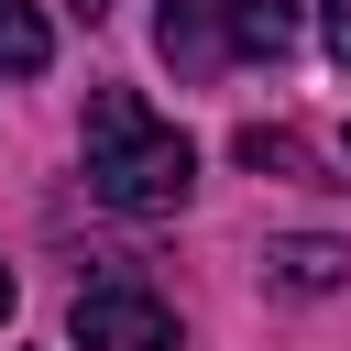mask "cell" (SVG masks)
Returning a JSON list of instances; mask_svg holds the SVG:
<instances>
[{"label":"cell","mask_w":351,"mask_h":351,"mask_svg":"<svg viewBox=\"0 0 351 351\" xmlns=\"http://www.w3.org/2000/svg\"><path fill=\"white\" fill-rule=\"evenodd\" d=\"M186 186H197L186 132L154 121L132 88H88V197L121 219H165V208H186Z\"/></svg>","instance_id":"6da1fadb"},{"label":"cell","mask_w":351,"mask_h":351,"mask_svg":"<svg viewBox=\"0 0 351 351\" xmlns=\"http://www.w3.org/2000/svg\"><path fill=\"white\" fill-rule=\"evenodd\" d=\"M77 351H176V307L132 274V263H110L99 285H77Z\"/></svg>","instance_id":"7a4b0ae2"},{"label":"cell","mask_w":351,"mask_h":351,"mask_svg":"<svg viewBox=\"0 0 351 351\" xmlns=\"http://www.w3.org/2000/svg\"><path fill=\"white\" fill-rule=\"evenodd\" d=\"M154 44H165V66L176 77H219L241 44H230V0H165L154 11Z\"/></svg>","instance_id":"3957f363"},{"label":"cell","mask_w":351,"mask_h":351,"mask_svg":"<svg viewBox=\"0 0 351 351\" xmlns=\"http://www.w3.org/2000/svg\"><path fill=\"white\" fill-rule=\"evenodd\" d=\"M263 285H285V296H340V285H351V241L285 230V241H263Z\"/></svg>","instance_id":"277c9868"},{"label":"cell","mask_w":351,"mask_h":351,"mask_svg":"<svg viewBox=\"0 0 351 351\" xmlns=\"http://www.w3.org/2000/svg\"><path fill=\"white\" fill-rule=\"evenodd\" d=\"M44 55H55L44 11L33 0H0V77H44Z\"/></svg>","instance_id":"5b68a950"},{"label":"cell","mask_w":351,"mask_h":351,"mask_svg":"<svg viewBox=\"0 0 351 351\" xmlns=\"http://www.w3.org/2000/svg\"><path fill=\"white\" fill-rule=\"evenodd\" d=\"M230 44L241 55H285L296 44V0H230Z\"/></svg>","instance_id":"8992f818"},{"label":"cell","mask_w":351,"mask_h":351,"mask_svg":"<svg viewBox=\"0 0 351 351\" xmlns=\"http://www.w3.org/2000/svg\"><path fill=\"white\" fill-rule=\"evenodd\" d=\"M241 165H252V176H263V165H274V176H296V165H307V143H296V132H263V121H252V132H241Z\"/></svg>","instance_id":"52a82bcc"},{"label":"cell","mask_w":351,"mask_h":351,"mask_svg":"<svg viewBox=\"0 0 351 351\" xmlns=\"http://www.w3.org/2000/svg\"><path fill=\"white\" fill-rule=\"evenodd\" d=\"M318 22H329V55L351 66V0H318Z\"/></svg>","instance_id":"ba28073f"},{"label":"cell","mask_w":351,"mask_h":351,"mask_svg":"<svg viewBox=\"0 0 351 351\" xmlns=\"http://www.w3.org/2000/svg\"><path fill=\"white\" fill-rule=\"evenodd\" d=\"M66 11H77V22H99V11H110V0H66Z\"/></svg>","instance_id":"9c48e42d"},{"label":"cell","mask_w":351,"mask_h":351,"mask_svg":"<svg viewBox=\"0 0 351 351\" xmlns=\"http://www.w3.org/2000/svg\"><path fill=\"white\" fill-rule=\"evenodd\" d=\"M0 318H11V263H0Z\"/></svg>","instance_id":"30bf717a"}]
</instances>
